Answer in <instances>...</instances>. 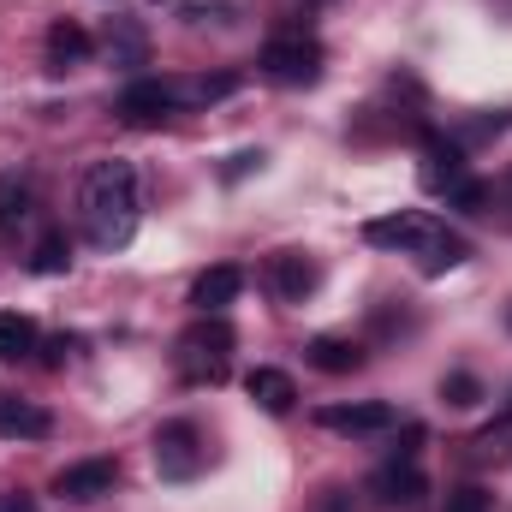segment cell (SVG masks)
I'll use <instances>...</instances> for the list:
<instances>
[{"label": "cell", "mask_w": 512, "mask_h": 512, "mask_svg": "<svg viewBox=\"0 0 512 512\" xmlns=\"http://www.w3.org/2000/svg\"><path fill=\"white\" fill-rule=\"evenodd\" d=\"M78 209H84V239L96 251H126L137 239V221H143V185H137V167L108 155V161H90L84 167V185H78Z\"/></svg>", "instance_id": "1"}, {"label": "cell", "mask_w": 512, "mask_h": 512, "mask_svg": "<svg viewBox=\"0 0 512 512\" xmlns=\"http://www.w3.org/2000/svg\"><path fill=\"white\" fill-rule=\"evenodd\" d=\"M364 239L370 245H382V251H399V256H417V268L423 274H447V268H459L471 245L459 239V233H447L441 221H429L423 209H393V215H376V221H364Z\"/></svg>", "instance_id": "2"}, {"label": "cell", "mask_w": 512, "mask_h": 512, "mask_svg": "<svg viewBox=\"0 0 512 512\" xmlns=\"http://www.w3.org/2000/svg\"><path fill=\"white\" fill-rule=\"evenodd\" d=\"M233 352H239V334L227 316H197L179 340H173V358H179V376L191 387H215L227 382L233 370Z\"/></svg>", "instance_id": "3"}, {"label": "cell", "mask_w": 512, "mask_h": 512, "mask_svg": "<svg viewBox=\"0 0 512 512\" xmlns=\"http://www.w3.org/2000/svg\"><path fill=\"white\" fill-rule=\"evenodd\" d=\"M256 66H262V78L268 84H286V90H310L316 78H322V42L316 36H268L262 42V54H256Z\"/></svg>", "instance_id": "4"}, {"label": "cell", "mask_w": 512, "mask_h": 512, "mask_svg": "<svg viewBox=\"0 0 512 512\" xmlns=\"http://www.w3.org/2000/svg\"><path fill=\"white\" fill-rule=\"evenodd\" d=\"M203 465H209V441L191 417H173L155 429V477L161 483H191V477H203Z\"/></svg>", "instance_id": "5"}, {"label": "cell", "mask_w": 512, "mask_h": 512, "mask_svg": "<svg viewBox=\"0 0 512 512\" xmlns=\"http://www.w3.org/2000/svg\"><path fill=\"white\" fill-rule=\"evenodd\" d=\"M417 441H423V429L411 423V429H405V447H393V459L370 477V495H376L382 507H417V501L429 495V477H423V465H417Z\"/></svg>", "instance_id": "6"}, {"label": "cell", "mask_w": 512, "mask_h": 512, "mask_svg": "<svg viewBox=\"0 0 512 512\" xmlns=\"http://www.w3.org/2000/svg\"><path fill=\"white\" fill-rule=\"evenodd\" d=\"M471 179V161H465V143L459 137H441V131H423V161H417V185L447 197L453 185Z\"/></svg>", "instance_id": "7"}, {"label": "cell", "mask_w": 512, "mask_h": 512, "mask_svg": "<svg viewBox=\"0 0 512 512\" xmlns=\"http://www.w3.org/2000/svg\"><path fill=\"white\" fill-rule=\"evenodd\" d=\"M173 114H179L173 78H131L126 90H120V120H126V126H161V120H173Z\"/></svg>", "instance_id": "8"}, {"label": "cell", "mask_w": 512, "mask_h": 512, "mask_svg": "<svg viewBox=\"0 0 512 512\" xmlns=\"http://www.w3.org/2000/svg\"><path fill=\"white\" fill-rule=\"evenodd\" d=\"M316 423L328 435H346V441H364V435H387L393 429V405L387 399H358V405H322Z\"/></svg>", "instance_id": "9"}, {"label": "cell", "mask_w": 512, "mask_h": 512, "mask_svg": "<svg viewBox=\"0 0 512 512\" xmlns=\"http://www.w3.org/2000/svg\"><path fill=\"white\" fill-rule=\"evenodd\" d=\"M114 483H120V465L114 459H78V465H66L54 477V495L72 501V507H90V501L114 495Z\"/></svg>", "instance_id": "10"}, {"label": "cell", "mask_w": 512, "mask_h": 512, "mask_svg": "<svg viewBox=\"0 0 512 512\" xmlns=\"http://www.w3.org/2000/svg\"><path fill=\"white\" fill-rule=\"evenodd\" d=\"M316 286H322V268L304 251H274L268 256V292H274L280 304H304Z\"/></svg>", "instance_id": "11"}, {"label": "cell", "mask_w": 512, "mask_h": 512, "mask_svg": "<svg viewBox=\"0 0 512 512\" xmlns=\"http://www.w3.org/2000/svg\"><path fill=\"white\" fill-rule=\"evenodd\" d=\"M239 292H245V268L239 262H215V268H203L191 280V310L197 316H227V304H239Z\"/></svg>", "instance_id": "12"}, {"label": "cell", "mask_w": 512, "mask_h": 512, "mask_svg": "<svg viewBox=\"0 0 512 512\" xmlns=\"http://www.w3.org/2000/svg\"><path fill=\"white\" fill-rule=\"evenodd\" d=\"M48 435H54V417L42 405L0 393V441H48Z\"/></svg>", "instance_id": "13"}, {"label": "cell", "mask_w": 512, "mask_h": 512, "mask_svg": "<svg viewBox=\"0 0 512 512\" xmlns=\"http://www.w3.org/2000/svg\"><path fill=\"white\" fill-rule=\"evenodd\" d=\"M245 393H251L268 417H286V411L298 405V382H292L286 370H274V364H256L251 376H245Z\"/></svg>", "instance_id": "14"}, {"label": "cell", "mask_w": 512, "mask_h": 512, "mask_svg": "<svg viewBox=\"0 0 512 512\" xmlns=\"http://www.w3.org/2000/svg\"><path fill=\"white\" fill-rule=\"evenodd\" d=\"M304 358H310V370H322V376H352V370H364V346H358V340H340V334H316V340L304 346Z\"/></svg>", "instance_id": "15"}, {"label": "cell", "mask_w": 512, "mask_h": 512, "mask_svg": "<svg viewBox=\"0 0 512 512\" xmlns=\"http://www.w3.org/2000/svg\"><path fill=\"white\" fill-rule=\"evenodd\" d=\"M30 209H36V185H30V173H0V239H18V227L30 221Z\"/></svg>", "instance_id": "16"}, {"label": "cell", "mask_w": 512, "mask_h": 512, "mask_svg": "<svg viewBox=\"0 0 512 512\" xmlns=\"http://www.w3.org/2000/svg\"><path fill=\"white\" fill-rule=\"evenodd\" d=\"M42 352V328L24 310H0V364H24Z\"/></svg>", "instance_id": "17"}, {"label": "cell", "mask_w": 512, "mask_h": 512, "mask_svg": "<svg viewBox=\"0 0 512 512\" xmlns=\"http://www.w3.org/2000/svg\"><path fill=\"white\" fill-rule=\"evenodd\" d=\"M90 30L84 24H72V18H54L48 24V72H66V66H78V60H90Z\"/></svg>", "instance_id": "18"}, {"label": "cell", "mask_w": 512, "mask_h": 512, "mask_svg": "<svg viewBox=\"0 0 512 512\" xmlns=\"http://www.w3.org/2000/svg\"><path fill=\"white\" fill-rule=\"evenodd\" d=\"M179 90V108H209V102H227L239 96V72H203V78H173Z\"/></svg>", "instance_id": "19"}, {"label": "cell", "mask_w": 512, "mask_h": 512, "mask_svg": "<svg viewBox=\"0 0 512 512\" xmlns=\"http://www.w3.org/2000/svg\"><path fill=\"white\" fill-rule=\"evenodd\" d=\"M108 54H114V66H143L149 60V36H143L137 18H114L108 24Z\"/></svg>", "instance_id": "20"}, {"label": "cell", "mask_w": 512, "mask_h": 512, "mask_svg": "<svg viewBox=\"0 0 512 512\" xmlns=\"http://www.w3.org/2000/svg\"><path fill=\"white\" fill-rule=\"evenodd\" d=\"M66 268H72V239L66 233H42L36 251H30V274L48 280V274H66Z\"/></svg>", "instance_id": "21"}, {"label": "cell", "mask_w": 512, "mask_h": 512, "mask_svg": "<svg viewBox=\"0 0 512 512\" xmlns=\"http://www.w3.org/2000/svg\"><path fill=\"white\" fill-rule=\"evenodd\" d=\"M441 399H447L453 411H471V405H483L489 393H483V382H477L471 370H453V376H441Z\"/></svg>", "instance_id": "22"}, {"label": "cell", "mask_w": 512, "mask_h": 512, "mask_svg": "<svg viewBox=\"0 0 512 512\" xmlns=\"http://www.w3.org/2000/svg\"><path fill=\"white\" fill-rule=\"evenodd\" d=\"M489 197H495V191H489L483 179H465V185H453V191H447V203H453V209H465V215L489 209Z\"/></svg>", "instance_id": "23"}, {"label": "cell", "mask_w": 512, "mask_h": 512, "mask_svg": "<svg viewBox=\"0 0 512 512\" xmlns=\"http://www.w3.org/2000/svg\"><path fill=\"white\" fill-rule=\"evenodd\" d=\"M441 512H489V489L465 483V489H453V495H447V507H441Z\"/></svg>", "instance_id": "24"}, {"label": "cell", "mask_w": 512, "mask_h": 512, "mask_svg": "<svg viewBox=\"0 0 512 512\" xmlns=\"http://www.w3.org/2000/svg\"><path fill=\"white\" fill-rule=\"evenodd\" d=\"M256 167H262V149H239V155L227 161V173H221V179H227V185H239V179L256 173Z\"/></svg>", "instance_id": "25"}, {"label": "cell", "mask_w": 512, "mask_h": 512, "mask_svg": "<svg viewBox=\"0 0 512 512\" xmlns=\"http://www.w3.org/2000/svg\"><path fill=\"white\" fill-rule=\"evenodd\" d=\"M42 352H48V364H54V370H60V364H66V358H72V352H78V340H72V334H54V340H48V346H42Z\"/></svg>", "instance_id": "26"}, {"label": "cell", "mask_w": 512, "mask_h": 512, "mask_svg": "<svg viewBox=\"0 0 512 512\" xmlns=\"http://www.w3.org/2000/svg\"><path fill=\"white\" fill-rule=\"evenodd\" d=\"M0 512H36V501H30L24 489H6V495H0Z\"/></svg>", "instance_id": "27"}, {"label": "cell", "mask_w": 512, "mask_h": 512, "mask_svg": "<svg viewBox=\"0 0 512 512\" xmlns=\"http://www.w3.org/2000/svg\"><path fill=\"white\" fill-rule=\"evenodd\" d=\"M304 6H328V0H304Z\"/></svg>", "instance_id": "28"}, {"label": "cell", "mask_w": 512, "mask_h": 512, "mask_svg": "<svg viewBox=\"0 0 512 512\" xmlns=\"http://www.w3.org/2000/svg\"><path fill=\"white\" fill-rule=\"evenodd\" d=\"M507 328H512V304H507Z\"/></svg>", "instance_id": "29"}]
</instances>
